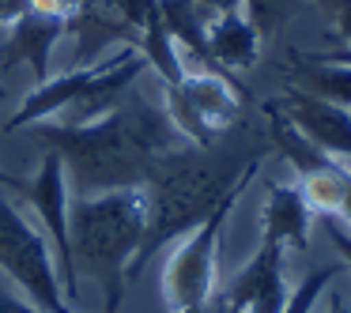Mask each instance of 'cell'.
Wrapping results in <instances>:
<instances>
[{"mask_svg": "<svg viewBox=\"0 0 351 313\" xmlns=\"http://www.w3.org/2000/svg\"><path fill=\"white\" fill-rule=\"evenodd\" d=\"M31 140L42 151L57 155L72 185L84 197L144 185L155 159L182 147V132L174 129L167 106H155L140 91H125V99L106 117L87 125L46 121L31 125Z\"/></svg>", "mask_w": 351, "mask_h": 313, "instance_id": "6da1fadb", "label": "cell"}, {"mask_svg": "<svg viewBox=\"0 0 351 313\" xmlns=\"http://www.w3.org/2000/svg\"><path fill=\"white\" fill-rule=\"evenodd\" d=\"M268 151V140L253 132L219 136L215 144L197 147L182 144L174 151L159 155L144 181L147 192V230L136 249V260L129 268V283L140 279L144 264L162 249L167 242L185 238L193 227L208 219L234 189H245L253 174L261 170V159Z\"/></svg>", "mask_w": 351, "mask_h": 313, "instance_id": "7a4b0ae2", "label": "cell"}, {"mask_svg": "<svg viewBox=\"0 0 351 313\" xmlns=\"http://www.w3.org/2000/svg\"><path fill=\"white\" fill-rule=\"evenodd\" d=\"M147 230V192L144 185L114 192L80 197L69 208L72 268L76 275H91L102 290V313H121L129 268Z\"/></svg>", "mask_w": 351, "mask_h": 313, "instance_id": "3957f363", "label": "cell"}, {"mask_svg": "<svg viewBox=\"0 0 351 313\" xmlns=\"http://www.w3.org/2000/svg\"><path fill=\"white\" fill-rule=\"evenodd\" d=\"M0 272L8 275L19 290H27L38 310L46 313H80L64 298L57 260L49 249V238L34 230L16 208V200L0 192Z\"/></svg>", "mask_w": 351, "mask_h": 313, "instance_id": "277c9868", "label": "cell"}, {"mask_svg": "<svg viewBox=\"0 0 351 313\" xmlns=\"http://www.w3.org/2000/svg\"><path fill=\"white\" fill-rule=\"evenodd\" d=\"M242 87H234L223 72H185L178 84H162V106H167L174 129L185 144L208 147L227 136L242 114Z\"/></svg>", "mask_w": 351, "mask_h": 313, "instance_id": "5b68a950", "label": "cell"}, {"mask_svg": "<svg viewBox=\"0 0 351 313\" xmlns=\"http://www.w3.org/2000/svg\"><path fill=\"white\" fill-rule=\"evenodd\" d=\"M245 189H234L200 227H193L185 234V242L162 264V302L170 310H189L200 305L215 295V272H219V242H223V227H227L234 204L242 200Z\"/></svg>", "mask_w": 351, "mask_h": 313, "instance_id": "8992f818", "label": "cell"}, {"mask_svg": "<svg viewBox=\"0 0 351 313\" xmlns=\"http://www.w3.org/2000/svg\"><path fill=\"white\" fill-rule=\"evenodd\" d=\"M23 200H31L34 212L42 215L46 223V234H49V249H57V275H61V287L64 298L72 302V310H80V275L72 268V238H69V174H64L61 159L46 151L34 181L27 185Z\"/></svg>", "mask_w": 351, "mask_h": 313, "instance_id": "52a82bcc", "label": "cell"}, {"mask_svg": "<svg viewBox=\"0 0 351 313\" xmlns=\"http://www.w3.org/2000/svg\"><path fill=\"white\" fill-rule=\"evenodd\" d=\"M283 245L261 234V249L227 283L223 295H212L219 313H283L287 279H283Z\"/></svg>", "mask_w": 351, "mask_h": 313, "instance_id": "ba28073f", "label": "cell"}, {"mask_svg": "<svg viewBox=\"0 0 351 313\" xmlns=\"http://www.w3.org/2000/svg\"><path fill=\"white\" fill-rule=\"evenodd\" d=\"M121 57V46L110 49L106 57H99L95 64H76L72 72H64V76H49L46 84H34V91H27V99L19 102V110L8 117V125H4V132H23L31 129V125L46 121V117H57L64 114V110L72 106V102L80 99V95L87 91V87L95 84V79L102 76V72L110 68V64Z\"/></svg>", "mask_w": 351, "mask_h": 313, "instance_id": "9c48e42d", "label": "cell"}, {"mask_svg": "<svg viewBox=\"0 0 351 313\" xmlns=\"http://www.w3.org/2000/svg\"><path fill=\"white\" fill-rule=\"evenodd\" d=\"M61 34H69V19L27 8L23 16L8 27V38L0 46V76L19 68V64H27L34 84H46L49 79V57H53V46L61 42Z\"/></svg>", "mask_w": 351, "mask_h": 313, "instance_id": "30bf717a", "label": "cell"}, {"mask_svg": "<svg viewBox=\"0 0 351 313\" xmlns=\"http://www.w3.org/2000/svg\"><path fill=\"white\" fill-rule=\"evenodd\" d=\"M276 106H280L283 117H287L310 144H317L325 155H332V159H351V110L332 106V102H325V99H313V95L295 91V87H287V95H283Z\"/></svg>", "mask_w": 351, "mask_h": 313, "instance_id": "8fae6325", "label": "cell"}, {"mask_svg": "<svg viewBox=\"0 0 351 313\" xmlns=\"http://www.w3.org/2000/svg\"><path fill=\"white\" fill-rule=\"evenodd\" d=\"M317 219V212L310 208L302 185H283V181H268V200H265V215H261V234L280 242L283 249L306 253L310 249V227Z\"/></svg>", "mask_w": 351, "mask_h": 313, "instance_id": "7c38bea8", "label": "cell"}, {"mask_svg": "<svg viewBox=\"0 0 351 313\" xmlns=\"http://www.w3.org/2000/svg\"><path fill=\"white\" fill-rule=\"evenodd\" d=\"M208 57L219 72L253 68L261 57V34L245 12H219L208 23Z\"/></svg>", "mask_w": 351, "mask_h": 313, "instance_id": "4fadbf2b", "label": "cell"}, {"mask_svg": "<svg viewBox=\"0 0 351 313\" xmlns=\"http://www.w3.org/2000/svg\"><path fill=\"white\" fill-rule=\"evenodd\" d=\"M287 87L306 91L313 99H325L332 106L351 110V64L321 61L313 53H291L287 64Z\"/></svg>", "mask_w": 351, "mask_h": 313, "instance_id": "5bb4252c", "label": "cell"}, {"mask_svg": "<svg viewBox=\"0 0 351 313\" xmlns=\"http://www.w3.org/2000/svg\"><path fill=\"white\" fill-rule=\"evenodd\" d=\"M140 57L147 61V68L159 72L162 84H178V79L185 76V64H182V49H178V42L170 38V31L162 27L159 12H155L152 19L144 23V31H140Z\"/></svg>", "mask_w": 351, "mask_h": 313, "instance_id": "9a60e30c", "label": "cell"}, {"mask_svg": "<svg viewBox=\"0 0 351 313\" xmlns=\"http://www.w3.org/2000/svg\"><path fill=\"white\" fill-rule=\"evenodd\" d=\"M298 8H302V0H245V16L257 27L261 38L280 34L283 27L298 16Z\"/></svg>", "mask_w": 351, "mask_h": 313, "instance_id": "2e32d148", "label": "cell"}, {"mask_svg": "<svg viewBox=\"0 0 351 313\" xmlns=\"http://www.w3.org/2000/svg\"><path fill=\"white\" fill-rule=\"evenodd\" d=\"M332 275H336V264H317L313 272H306L302 279H298V287L287 290L283 313H310L313 302H317V298L325 295V287L332 283Z\"/></svg>", "mask_w": 351, "mask_h": 313, "instance_id": "e0dca14e", "label": "cell"}, {"mask_svg": "<svg viewBox=\"0 0 351 313\" xmlns=\"http://www.w3.org/2000/svg\"><path fill=\"white\" fill-rule=\"evenodd\" d=\"M321 219V227H325V234L332 238V245H336V253H340L343 260H348V268H351V230L343 227L336 215H317Z\"/></svg>", "mask_w": 351, "mask_h": 313, "instance_id": "ac0fdd59", "label": "cell"}, {"mask_svg": "<svg viewBox=\"0 0 351 313\" xmlns=\"http://www.w3.org/2000/svg\"><path fill=\"white\" fill-rule=\"evenodd\" d=\"M0 313H46V310H38L34 302H23L8 283L0 279Z\"/></svg>", "mask_w": 351, "mask_h": 313, "instance_id": "d6986e66", "label": "cell"}, {"mask_svg": "<svg viewBox=\"0 0 351 313\" xmlns=\"http://www.w3.org/2000/svg\"><path fill=\"white\" fill-rule=\"evenodd\" d=\"M23 12H27V0H0V23L4 27H12Z\"/></svg>", "mask_w": 351, "mask_h": 313, "instance_id": "ffe728a7", "label": "cell"}, {"mask_svg": "<svg viewBox=\"0 0 351 313\" xmlns=\"http://www.w3.org/2000/svg\"><path fill=\"white\" fill-rule=\"evenodd\" d=\"M197 4L208 12V16H219V12H238L245 0H197Z\"/></svg>", "mask_w": 351, "mask_h": 313, "instance_id": "44dd1931", "label": "cell"}, {"mask_svg": "<svg viewBox=\"0 0 351 313\" xmlns=\"http://www.w3.org/2000/svg\"><path fill=\"white\" fill-rule=\"evenodd\" d=\"M332 27H336V38L343 42V46H351V8H343L340 16H332Z\"/></svg>", "mask_w": 351, "mask_h": 313, "instance_id": "7402d4cb", "label": "cell"}, {"mask_svg": "<svg viewBox=\"0 0 351 313\" xmlns=\"http://www.w3.org/2000/svg\"><path fill=\"white\" fill-rule=\"evenodd\" d=\"M310 4H313L317 12H325L328 19H332V16H340L343 8H351V0H310Z\"/></svg>", "mask_w": 351, "mask_h": 313, "instance_id": "603a6c76", "label": "cell"}, {"mask_svg": "<svg viewBox=\"0 0 351 313\" xmlns=\"http://www.w3.org/2000/svg\"><path fill=\"white\" fill-rule=\"evenodd\" d=\"M336 219L351 230V174H348V185H343V197H340V212H336Z\"/></svg>", "mask_w": 351, "mask_h": 313, "instance_id": "cb8c5ba5", "label": "cell"}, {"mask_svg": "<svg viewBox=\"0 0 351 313\" xmlns=\"http://www.w3.org/2000/svg\"><path fill=\"white\" fill-rule=\"evenodd\" d=\"M0 99H4V84H0ZM0 185H4V189H16L19 197H23V192H27V181H19V177L4 174V170H0Z\"/></svg>", "mask_w": 351, "mask_h": 313, "instance_id": "d4e9b609", "label": "cell"}, {"mask_svg": "<svg viewBox=\"0 0 351 313\" xmlns=\"http://www.w3.org/2000/svg\"><path fill=\"white\" fill-rule=\"evenodd\" d=\"M178 313H219V305H215V298H208V302L189 305V310H178Z\"/></svg>", "mask_w": 351, "mask_h": 313, "instance_id": "484cf974", "label": "cell"}, {"mask_svg": "<svg viewBox=\"0 0 351 313\" xmlns=\"http://www.w3.org/2000/svg\"><path fill=\"white\" fill-rule=\"evenodd\" d=\"M328 313H351V302H343L340 295H332L328 298Z\"/></svg>", "mask_w": 351, "mask_h": 313, "instance_id": "4316f807", "label": "cell"}]
</instances>
